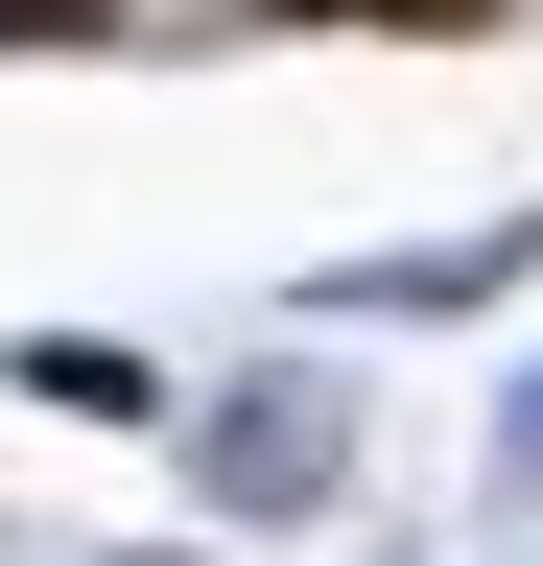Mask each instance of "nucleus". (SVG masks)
I'll return each mask as SVG.
<instances>
[{"label":"nucleus","instance_id":"obj_1","mask_svg":"<svg viewBox=\"0 0 543 566\" xmlns=\"http://www.w3.org/2000/svg\"><path fill=\"white\" fill-rule=\"evenodd\" d=\"M307 472H331V378H284V401L213 424V495H307Z\"/></svg>","mask_w":543,"mask_h":566},{"label":"nucleus","instance_id":"obj_2","mask_svg":"<svg viewBox=\"0 0 543 566\" xmlns=\"http://www.w3.org/2000/svg\"><path fill=\"white\" fill-rule=\"evenodd\" d=\"M24 378H48V401H72V424H143V401H166V378H143V354H118V331H24Z\"/></svg>","mask_w":543,"mask_h":566},{"label":"nucleus","instance_id":"obj_3","mask_svg":"<svg viewBox=\"0 0 543 566\" xmlns=\"http://www.w3.org/2000/svg\"><path fill=\"white\" fill-rule=\"evenodd\" d=\"M284 24H426V48H472L497 0H284Z\"/></svg>","mask_w":543,"mask_h":566},{"label":"nucleus","instance_id":"obj_4","mask_svg":"<svg viewBox=\"0 0 543 566\" xmlns=\"http://www.w3.org/2000/svg\"><path fill=\"white\" fill-rule=\"evenodd\" d=\"M118 24V0H0V48H95Z\"/></svg>","mask_w":543,"mask_h":566},{"label":"nucleus","instance_id":"obj_5","mask_svg":"<svg viewBox=\"0 0 543 566\" xmlns=\"http://www.w3.org/2000/svg\"><path fill=\"white\" fill-rule=\"evenodd\" d=\"M520 472H543V401H520Z\"/></svg>","mask_w":543,"mask_h":566}]
</instances>
